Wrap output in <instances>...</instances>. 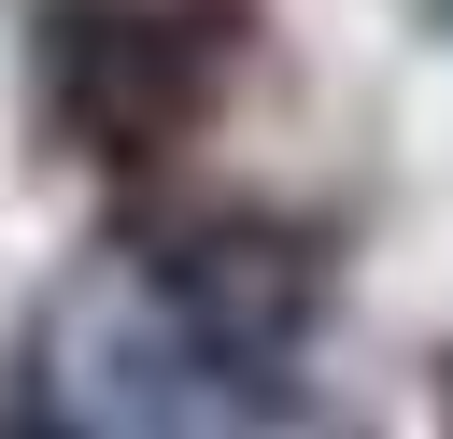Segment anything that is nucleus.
I'll use <instances>...</instances> for the list:
<instances>
[{
    "mask_svg": "<svg viewBox=\"0 0 453 439\" xmlns=\"http://www.w3.org/2000/svg\"><path fill=\"white\" fill-rule=\"evenodd\" d=\"M241 71V0H42L28 85L71 156H156L184 142Z\"/></svg>",
    "mask_w": 453,
    "mask_h": 439,
    "instance_id": "1",
    "label": "nucleus"
},
{
    "mask_svg": "<svg viewBox=\"0 0 453 439\" xmlns=\"http://www.w3.org/2000/svg\"><path fill=\"white\" fill-rule=\"evenodd\" d=\"M142 297H156V326L198 354V382H269V368L297 354L326 269H311L283 227H184V241H156Z\"/></svg>",
    "mask_w": 453,
    "mask_h": 439,
    "instance_id": "2",
    "label": "nucleus"
},
{
    "mask_svg": "<svg viewBox=\"0 0 453 439\" xmlns=\"http://www.w3.org/2000/svg\"><path fill=\"white\" fill-rule=\"evenodd\" d=\"M85 439H99V425H85Z\"/></svg>",
    "mask_w": 453,
    "mask_h": 439,
    "instance_id": "3",
    "label": "nucleus"
}]
</instances>
